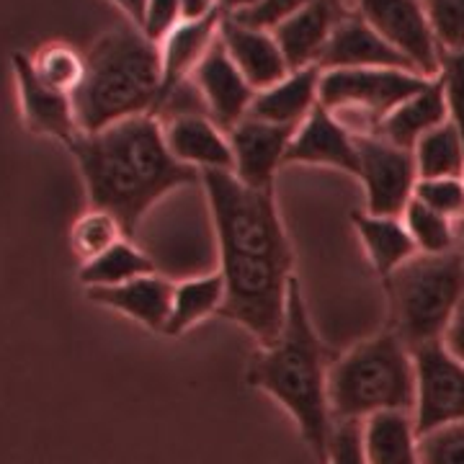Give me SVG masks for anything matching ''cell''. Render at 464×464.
<instances>
[{
    "label": "cell",
    "mask_w": 464,
    "mask_h": 464,
    "mask_svg": "<svg viewBox=\"0 0 464 464\" xmlns=\"http://www.w3.org/2000/svg\"><path fill=\"white\" fill-rule=\"evenodd\" d=\"M219 246L225 304L219 315L258 346H271L286 320L295 256L274 188H250L232 170L201 173Z\"/></svg>",
    "instance_id": "cell-1"
},
{
    "label": "cell",
    "mask_w": 464,
    "mask_h": 464,
    "mask_svg": "<svg viewBox=\"0 0 464 464\" xmlns=\"http://www.w3.org/2000/svg\"><path fill=\"white\" fill-rule=\"evenodd\" d=\"M70 152L81 168L88 204L114 217L127 237L170 191L201 183L199 170L170 155L163 121L152 114L81 134Z\"/></svg>",
    "instance_id": "cell-2"
},
{
    "label": "cell",
    "mask_w": 464,
    "mask_h": 464,
    "mask_svg": "<svg viewBox=\"0 0 464 464\" xmlns=\"http://www.w3.org/2000/svg\"><path fill=\"white\" fill-rule=\"evenodd\" d=\"M328 351L317 338L302 286L295 276L282 333L271 346H258L250 353L246 380L292 415L317 462H325L328 457L335 423L328 402Z\"/></svg>",
    "instance_id": "cell-3"
},
{
    "label": "cell",
    "mask_w": 464,
    "mask_h": 464,
    "mask_svg": "<svg viewBox=\"0 0 464 464\" xmlns=\"http://www.w3.org/2000/svg\"><path fill=\"white\" fill-rule=\"evenodd\" d=\"M160 47L134 24L106 32L85 54V78L72 93L81 132L93 134L160 103Z\"/></svg>",
    "instance_id": "cell-4"
},
{
    "label": "cell",
    "mask_w": 464,
    "mask_h": 464,
    "mask_svg": "<svg viewBox=\"0 0 464 464\" xmlns=\"http://www.w3.org/2000/svg\"><path fill=\"white\" fill-rule=\"evenodd\" d=\"M328 402L333 420L362 423L369 415L415 408V366L411 348L390 328L359 341L331 362Z\"/></svg>",
    "instance_id": "cell-5"
},
{
    "label": "cell",
    "mask_w": 464,
    "mask_h": 464,
    "mask_svg": "<svg viewBox=\"0 0 464 464\" xmlns=\"http://www.w3.org/2000/svg\"><path fill=\"white\" fill-rule=\"evenodd\" d=\"M390 331L415 351L439 343L464 299V261L457 250L444 256L418 253L384 279Z\"/></svg>",
    "instance_id": "cell-6"
},
{
    "label": "cell",
    "mask_w": 464,
    "mask_h": 464,
    "mask_svg": "<svg viewBox=\"0 0 464 464\" xmlns=\"http://www.w3.org/2000/svg\"><path fill=\"white\" fill-rule=\"evenodd\" d=\"M433 78L400 67H353L323 70L320 103L331 111L348 132L377 137L384 116L413 93L423 91Z\"/></svg>",
    "instance_id": "cell-7"
},
{
    "label": "cell",
    "mask_w": 464,
    "mask_h": 464,
    "mask_svg": "<svg viewBox=\"0 0 464 464\" xmlns=\"http://www.w3.org/2000/svg\"><path fill=\"white\" fill-rule=\"evenodd\" d=\"M415 366V431L429 433L464 423V364L447 346L429 343L411 351Z\"/></svg>",
    "instance_id": "cell-8"
},
{
    "label": "cell",
    "mask_w": 464,
    "mask_h": 464,
    "mask_svg": "<svg viewBox=\"0 0 464 464\" xmlns=\"http://www.w3.org/2000/svg\"><path fill=\"white\" fill-rule=\"evenodd\" d=\"M359 170L366 209L374 217H400L411 204L418 183L413 150L398 148L382 137H359Z\"/></svg>",
    "instance_id": "cell-9"
},
{
    "label": "cell",
    "mask_w": 464,
    "mask_h": 464,
    "mask_svg": "<svg viewBox=\"0 0 464 464\" xmlns=\"http://www.w3.org/2000/svg\"><path fill=\"white\" fill-rule=\"evenodd\" d=\"M353 11L423 75H439V44L423 0H351Z\"/></svg>",
    "instance_id": "cell-10"
},
{
    "label": "cell",
    "mask_w": 464,
    "mask_h": 464,
    "mask_svg": "<svg viewBox=\"0 0 464 464\" xmlns=\"http://www.w3.org/2000/svg\"><path fill=\"white\" fill-rule=\"evenodd\" d=\"M232 173L250 188H274V176L284 166L295 127L268 124L256 116H246L230 132Z\"/></svg>",
    "instance_id": "cell-11"
},
{
    "label": "cell",
    "mask_w": 464,
    "mask_h": 464,
    "mask_svg": "<svg viewBox=\"0 0 464 464\" xmlns=\"http://www.w3.org/2000/svg\"><path fill=\"white\" fill-rule=\"evenodd\" d=\"M191 83L199 91L207 116L225 132H230L232 127H237L250 114L256 91L243 78V72L235 67L225 47L219 44V36L212 44V50L207 52V57L199 63V67L194 70Z\"/></svg>",
    "instance_id": "cell-12"
},
{
    "label": "cell",
    "mask_w": 464,
    "mask_h": 464,
    "mask_svg": "<svg viewBox=\"0 0 464 464\" xmlns=\"http://www.w3.org/2000/svg\"><path fill=\"white\" fill-rule=\"evenodd\" d=\"M284 166L335 168L348 176H356L359 170L356 137L323 103H317L313 114L295 130Z\"/></svg>",
    "instance_id": "cell-13"
},
{
    "label": "cell",
    "mask_w": 464,
    "mask_h": 464,
    "mask_svg": "<svg viewBox=\"0 0 464 464\" xmlns=\"http://www.w3.org/2000/svg\"><path fill=\"white\" fill-rule=\"evenodd\" d=\"M14 70H16L21 114H24L29 132L54 137L67 150L72 148V142L83 134L78 116H75L72 96L42 83L34 72L29 54L18 52L14 57Z\"/></svg>",
    "instance_id": "cell-14"
},
{
    "label": "cell",
    "mask_w": 464,
    "mask_h": 464,
    "mask_svg": "<svg viewBox=\"0 0 464 464\" xmlns=\"http://www.w3.org/2000/svg\"><path fill=\"white\" fill-rule=\"evenodd\" d=\"M351 11L346 0H317L271 29L289 70L317 65L338 21Z\"/></svg>",
    "instance_id": "cell-15"
},
{
    "label": "cell",
    "mask_w": 464,
    "mask_h": 464,
    "mask_svg": "<svg viewBox=\"0 0 464 464\" xmlns=\"http://www.w3.org/2000/svg\"><path fill=\"white\" fill-rule=\"evenodd\" d=\"M219 44L230 54L235 67L253 85V91H264L279 83L286 72H292L274 34L256 29L232 16H222L219 24Z\"/></svg>",
    "instance_id": "cell-16"
},
{
    "label": "cell",
    "mask_w": 464,
    "mask_h": 464,
    "mask_svg": "<svg viewBox=\"0 0 464 464\" xmlns=\"http://www.w3.org/2000/svg\"><path fill=\"white\" fill-rule=\"evenodd\" d=\"M320 70H353V67H400L418 72L395 47H390L351 5L338 21L328 47L317 60Z\"/></svg>",
    "instance_id": "cell-17"
},
{
    "label": "cell",
    "mask_w": 464,
    "mask_h": 464,
    "mask_svg": "<svg viewBox=\"0 0 464 464\" xmlns=\"http://www.w3.org/2000/svg\"><path fill=\"white\" fill-rule=\"evenodd\" d=\"M163 134L170 155L199 173L232 170L230 137L207 114H183L163 119Z\"/></svg>",
    "instance_id": "cell-18"
},
{
    "label": "cell",
    "mask_w": 464,
    "mask_h": 464,
    "mask_svg": "<svg viewBox=\"0 0 464 464\" xmlns=\"http://www.w3.org/2000/svg\"><path fill=\"white\" fill-rule=\"evenodd\" d=\"M93 304L116 310L152 333L166 335L170 302H173V282L160 274H150L142 279L111 286V289H88Z\"/></svg>",
    "instance_id": "cell-19"
},
{
    "label": "cell",
    "mask_w": 464,
    "mask_h": 464,
    "mask_svg": "<svg viewBox=\"0 0 464 464\" xmlns=\"http://www.w3.org/2000/svg\"><path fill=\"white\" fill-rule=\"evenodd\" d=\"M320 78H323V70L317 65L286 72L279 83L256 93L248 116H256L268 124L297 130L320 103Z\"/></svg>",
    "instance_id": "cell-20"
},
{
    "label": "cell",
    "mask_w": 464,
    "mask_h": 464,
    "mask_svg": "<svg viewBox=\"0 0 464 464\" xmlns=\"http://www.w3.org/2000/svg\"><path fill=\"white\" fill-rule=\"evenodd\" d=\"M219 24H222V16L204 18V21H181L158 44L160 47V75H163L160 103L179 85L191 81L194 70L199 67V63L207 57V52L212 50V44H215L217 36H219Z\"/></svg>",
    "instance_id": "cell-21"
},
{
    "label": "cell",
    "mask_w": 464,
    "mask_h": 464,
    "mask_svg": "<svg viewBox=\"0 0 464 464\" xmlns=\"http://www.w3.org/2000/svg\"><path fill=\"white\" fill-rule=\"evenodd\" d=\"M447 99H444V91H441L439 81L433 78L423 91L413 93L411 99H405L384 116L377 137L398 145V148L413 150L420 137H426V134L433 132L441 124H447Z\"/></svg>",
    "instance_id": "cell-22"
},
{
    "label": "cell",
    "mask_w": 464,
    "mask_h": 464,
    "mask_svg": "<svg viewBox=\"0 0 464 464\" xmlns=\"http://www.w3.org/2000/svg\"><path fill=\"white\" fill-rule=\"evenodd\" d=\"M366 464H420L418 431L411 413L387 411L362 420Z\"/></svg>",
    "instance_id": "cell-23"
},
{
    "label": "cell",
    "mask_w": 464,
    "mask_h": 464,
    "mask_svg": "<svg viewBox=\"0 0 464 464\" xmlns=\"http://www.w3.org/2000/svg\"><path fill=\"white\" fill-rule=\"evenodd\" d=\"M351 222L364 246L369 264L382 279H387L392 271H398L400 266L418 256L413 240L400 217H374L369 212H353Z\"/></svg>",
    "instance_id": "cell-24"
},
{
    "label": "cell",
    "mask_w": 464,
    "mask_h": 464,
    "mask_svg": "<svg viewBox=\"0 0 464 464\" xmlns=\"http://www.w3.org/2000/svg\"><path fill=\"white\" fill-rule=\"evenodd\" d=\"M222 304H225V279L219 271L173 282V302H170L166 335L176 338L188 333L201 320L219 315Z\"/></svg>",
    "instance_id": "cell-25"
},
{
    "label": "cell",
    "mask_w": 464,
    "mask_h": 464,
    "mask_svg": "<svg viewBox=\"0 0 464 464\" xmlns=\"http://www.w3.org/2000/svg\"><path fill=\"white\" fill-rule=\"evenodd\" d=\"M150 274H158V266L145 250L134 246L130 237H121L114 248L106 250L96 261L83 264L78 271L85 289H111V286H121Z\"/></svg>",
    "instance_id": "cell-26"
},
{
    "label": "cell",
    "mask_w": 464,
    "mask_h": 464,
    "mask_svg": "<svg viewBox=\"0 0 464 464\" xmlns=\"http://www.w3.org/2000/svg\"><path fill=\"white\" fill-rule=\"evenodd\" d=\"M413 158L418 179H464V140L451 121L420 137Z\"/></svg>",
    "instance_id": "cell-27"
},
{
    "label": "cell",
    "mask_w": 464,
    "mask_h": 464,
    "mask_svg": "<svg viewBox=\"0 0 464 464\" xmlns=\"http://www.w3.org/2000/svg\"><path fill=\"white\" fill-rule=\"evenodd\" d=\"M405 230L411 235L413 246L418 253L423 256H444L457 250V227L454 219L439 215L429 209L426 204H420L418 199H411V204L405 207V212L400 215Z\"/></svg>",
    "instance_id": "cell-28"
},
{
    "label": "cell",
    "mask_w": 464,
    "mask_h": 464,
    "mask_svg": "<svg viewBox=\"0 0 464 464\" xmlns=\"http://www.w3.org/2000/svg\"><path fill=\"white\" fill-rule=\"evenodd\" d=\"M32 67L36 72V78L44 85H50L54 91L63 93H75L85 78V54L78 50H72L70 44L63 42H52L34 52Z\"/></svg>",
    "instance_id": "cell-29"
},
{
    "label": "cell",
    "mask_w": 464,
    "mask_h": 464,
    "mask_svg": "<svg viewBox=\"0 0 464 464\" xmlns=\"http://www.w3.org/2000/svg\"><path fill=\"white\" fill-rule=\"evenodd\" d=\"M121 237H127V235H124L121 225L116 222L114 217L103 212V209L88 207V212H83L72 222L70 248L81 258V266H83L96 261L109 248H114Z\"/></svg>",
    "instance_id": "cell-30"
},
{
    "label": "cell",
    "mask_w": 464,
    "mask_h": 464,
    "mask_svg": "<svg viewBox=\"0 0 464 464\" xmlns=\"http://www.w3.org/2000/svg\"><path fill=\"white\" fill-rule=\"evenodd\" d=\"M439 52L464 50V0H423Z\"/></svg>",
    "instance_id": "cell-31"
},
{
    "label": "cell",
    "mask_w": 464,
    "mask_h": 464,
    "mask_svg": "<svg viewBox=\"0 0 464 464\" xmlns=\"http://www.w3.org/2000/svg\"><path fill=\"white\" fill-rule=\"evenodd\" d=\"M413 199L457 222L464 217V179H418Z\"/></svg>",
    "instance_id": "cell-32"
},
{
    "label": "cell",
    "mask_w": 464,
    "mask_h": 464,
    "mask_svg": "<svg viewBox=\"0 0 464 464\" xmlns=\"http://www.w3.org/2000/svg\"><path fill=\"white\" fill-rule=\"evenodd\" d=\"M420 464H464V423H449L418 436Z\"/></svg>",
    "instance_id": "cell-33"
},
{
    "label": "cell",
    "mask_w": 464,
    "mask_h": 464,
    "mask_svg": "<svg viewBox=\"0 0 464 464\" xmlns=\"http://www.w3.org/2000/svg\"><path fill=\"white\" fill-rule=\"evenodd\" d=\"M436 81L444 91L449 121L459 130L464 140V50L439 52V75Z\"/></svg>",
    "instance_id": "cell-34"
},
{
    "label": "cell",
    "mask_w": 464,
    "mask_h": 464,
    "mask_svg": "<svg viewBox=\"0 0 464 464\" xmlns=\"http://www.w3.org/2000/svg\"><path fill=\"white\" fill-rule=\"evenodd\" d=\"M323 464H366L364 447H362V423L356 420L333 423L328 457Z\"/></svg>",
    "instance_id": "cell-35"
},
{
    "label": "cell",
    "mask_w": 464,
    "mask_h": 464,
    "mask_svg": "<svg viewBox=\"0 0 464 464\" xmlns=\"http://www.w3.org/2000/svg\"><path fill=\"white\" fill-rule=\"evenodd\" d=\"M313 3H317V0H261L256 8H250L246 14L232 18H237V21H243V24H248V26H256V29L271 32V29H276L282 21H286L289 16H295L297 11L313 5Z\"/></svg>",
    "instance_id": "cell-36"
},
{
    "label": "cell",
    "mask_w": 464,
    "mask_h": 464,
    "mask_svg": "<svg viewBox=\"0 0 464 464\" xmlns=\"http://www.w3.org/2000/svg\"><path fill=\"white\" fill-rule=\"evenodd\" d=\"M181 21V0H148V11H145L140 32L145 34L152 44H160Z\"/></svg>",
    "instance_id": "cell-37"
},
{
    "label": "cell",
    "mask_w": 464,
    "mask_h": 464,
    "mask_svg": "<svg viewBox=\"0 0 464 464\" xmlns=\"http://www.w3.org/2000/svg\"><path fill=\"white\" fill-rule=\"evenodd\" d=\"M441 343L447 346V351L451 356H457L459 362L464 364V299L462 304L457 307V313L451 317V323H449L447 333H444V338H441Z\"/></svg>",
    "instance_id": "cell-38"
},
{
    "label": "cell",
    "mask_w": 464,
    "mask_h": 464,
    "mask_svg": "<svg viewBox=\"0 0 464 464\" xmlns=\"http://www.w3.org/2000/svg\"><path fill=\"white\" fill-rule=\"evenodd\" d=\"M183 21H204V18L222 16L219 0H181Z\"/></svg>",
    "instance_id": "cell-39"
},
{
    "label": "cell",
    "mask_w": 464,
    "mask_h": 464,
    "mask_svg": "<svg viewBox=\"0 0 464 464\" xmlns=\"http://www.w3.org/2000/svg\"><path fill=\"white\" fill-rule=\"evenodd\" d=\"M111 3L127 16L130 24H134L137 29L142 26V18H145V11H148V0H111Z\"/></svg>",
    "instance_id": "cell-40"
},
{
    "label": "cell",
    "mask_w": 464,
    "mask_h": 464,
    "mask_svg": "<svg viewBox=\"0 0 464 464\" xmlns=\"http://www.w3.org/2000/svg\"><path fill=\"white\" fill-rule=\"evenodd\" d=\"M258 3L261 0H219V11H222V16H240L250 8H256Z\"/></svg>",
    "instance_id": "cell-41"
},
{
    "label": "cell",
    "mask_w": 464,
    "mask_h": 464,
    "mask_svg": "<svg viewBox=\"0 0 464 464\" xmlns=\"http://www.w3.org/2000/svg\"><path fill=\"white\" fill-rule=\"evenodd\" d=\"M454 227H457V253L462 256V261H464V217L454 222Z\"/></svg>",
    "instance_id": "cell-42"
}]
</instances>
